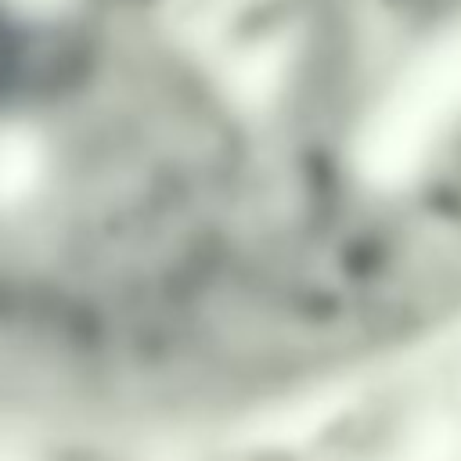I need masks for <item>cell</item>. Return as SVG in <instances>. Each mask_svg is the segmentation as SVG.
Returning <instances> with one entry per match:
<instances>
[]
</instances>
